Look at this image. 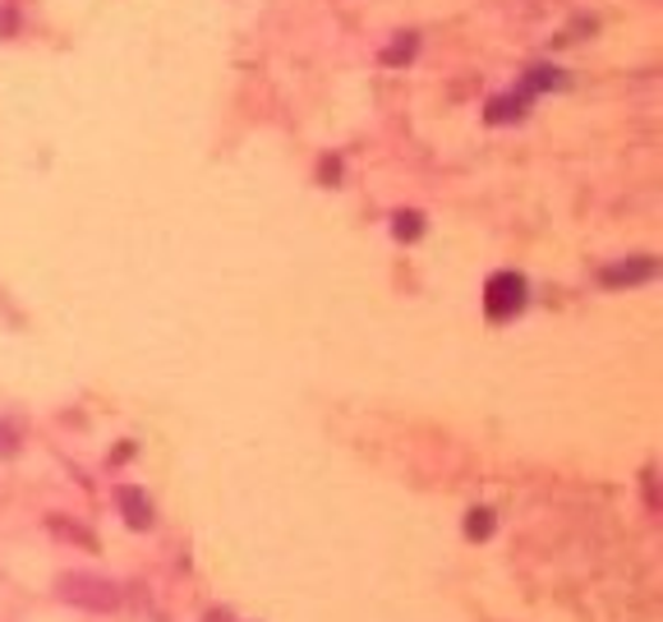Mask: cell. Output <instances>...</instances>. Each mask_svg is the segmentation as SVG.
I'll return each instance as SVG.
<instances>
[{"mask_svg": "<svg viewBox=\"0 0 663 622\" xmlns=\"http://www.w3.org/2000/svg\"><path fill=\"white\" fill-rule=\"evenodd\" d=\"M56 595L74 609H88V613H111L120 604V590L98 572H66L56 581Z\"/></svg>", "mask_w": 663, "mask_h": 622, "instance_id": "obj_1", "label": "cell"}, {"mask_svg": "<svg viewBox=\"0 0 663 622\" xmlns=\"http://www.w3.org/2000/svg\"><path fill=\"white\" fill-rule=\"evenodd\" d=\"M521 304H525V277L521 272H493L489 277V291H484L489 319L493 323L512 319V314H521Z\"/></svg>", "mask_w": 663, "mask_h": 622, "instance_id": "obj_2", "label": "cell"}, {"mask_svg": "<svg viewBox=\"0 0 663 622\" xmlns=\"http://www.w3.org/2000/svg\"><path fill=\"white\" fill-rule=\"evenodd\" d=\"M654 272H659V263L641 254V259H626V263L604 268V287H641V282H650Z\"/></svg>", "mask_w": 663, "mask_h": 622, "instance_id": "obj_3", "label": "cell"}, {"mask_svg": "<svg viewBox=\"0 0 663 622\" xmlns=\"http://www.w3.org/2000/svg\"><path fill=\"white\" fill-rule=\"evenodd\" d=\"M115 503H120L124 521H130L134 531H148V525H152V503H148V493H143V489L120 484V489H115Z\"/></svg>", "mask_w": 663, "mask_h": 622, "instance_id": "obj_4", "label": "cell"}, {"mask_svg": "<svg viewBox=\"0 0 663 622\" xmlns=\"http://www.w3.org/2000/svg\"><path fill=\"white\" fill-rule=\"evenodd\" d=\"M465 535H470V540H489V535H493V512H489V508L470 512V516H465Z\"/></svg>", "mask_w": 663, "mask_h": 622, "instance_id": "obj_5", "label": "cell"}, {"mask_svg": "<svg viewBox=\"0 0 663 622\" xmlns=\"http://www.w3.org/2000/svg\"><path fill=\"white\" fill-rule=\"evenodd\" d=\"M401 240H415L420 231H424V217L420 212H396V227H392Z\"/></svg>", "mask_w": 663, "mask_h": 622, "instance_id": "obj_6", "label": "cell"}, {"mask_svg": "<svg viewBox=\"0 0 663 622\" xmlns=\"http://www.w3.org/2000/svg\"><path fill=\"white\" fill-rule=\"evenodd\" d=\"M14 429H6V424H0V457H14Z\"/></svg>", "mask_w": 663, "mask_h": 622, "instance_id": "obj_7", "label": "cell"}]
</instances>
